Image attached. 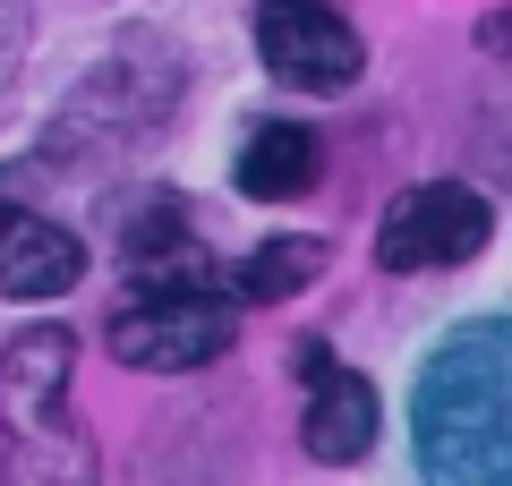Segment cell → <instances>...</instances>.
I'll return each instance as SVG.
<instances>
[{"mask_svg": "<svg viewBox=\"0 0 512 486\" xmlns=\"http://www.w3.org/2000/svg\"><path fill=\"white\" fill-rule=\"evenodd\" d=\"M111 359L146 367V376H188V367L222 359L239 342L231 307H214V290H188V299H137L128 316H111Z\"/></svg>", "mask_w": 512, "mask_h": 486, "instance_id": "cell-4", "label": "cell"}, {"mask_svg": "<svg viewBox=\"0 0 512 486\" xmlns=\"http://www.w3.org/2000/svg\"><path fill=\"white\" fill-rule=\"evenodd\" d=\"M495 231V205L461 180H427L410 197L384 205V231H376V265L384 273H444V265H470Z\"/></svg>", "mask_w": 512, "mask_h": 486, "instance_id": "cell-2", "label": "cell"}, {"mask_svg": "<svg viewBox=\"0 0 512 486\" xmlns=\"http://www.w3.org/2000/svg\"><path fill=\"white\" fill-rule=\"evenodd\" d=\"M419 444L436 478H512V324H470L436 350Z\"/></svg>", "mask_w": 512, "mask_h": 486, "instance_id": "cell-1", "label": "cell"}, {"mask_svg": "<svg viewBox=\"0 0 512 486\" xmlns=\"http://www.w3.org/2000/svg\"><path fill=\"white\" fill-rule=\"evenodd\" d=\"M256 60L299 94H333L367 69V43L350 35L333 0H265L256 9Z\"/></svg>", "mask_w": 512, "mask_h": 486, "instance_id": "cell-3", "label": "cell"}, {"mask_svg": "<svg viewBox=\"0 0 512 486\" xmlns=\"http://www.w3.org/2000/svg\"><path fill=\"white\" fill-rule=\"evenodd\" d=\"M316 273H325V239L316 231H282V239H265L256 256L231 265V290L256 299V307H274V299H291V290H308Z\"/></svg>", "mask_w": 512, "mask_h": 486, "instance_id": "cell-9", "label": "cell"}, {"mask_svg": "<svg viewBox=\"0 0 512 486\" xmlns=\"http://www.w3.org/2000/svg\"><path fill=\"white\" fill-rule=\"evenodd\" d=\"M316 171H325V145H316V128H299V120H265L248 145H239V197H256V205L308 197Z\"/></svg>", "mask_w": 512, "mask_h": 486, "instance_id": "cell-8", "label": "cell"}, {"mask_svg": "<svg viewBox=\"0 0 512 486\" xmlns=\"http://www.w3.org/2000/svg\"><path fill=\"white\" fill-rule=\"evenodd\" d=\"M376 427H384L376 384L316 359V393H308V418H299V444H308L316 461H359V452L376 444Z\"/></svg>", "mask_w": 512, "mask_h": 486, "instance_id": "cell-7", "label": "cell"}, {"mask_svg": "<svg viewBox=\"0 0 512 486\" xmlns=\"http://www.w3.org/2000/svg\"><path fill=\"white\" fill-rule=\"evenodd\" d=\"M69 376H77L69 324H26V333H9V350H0V427H9V444H52L60 435Z\"/></svg>", "mask_w": 512, "mask_h": 486, "instance_id": "cell-5", "label": "cell"}, {"mask_svg": "<svg viewBox=\"0 0 512 486\" xmlns=\"http://www.w3.org/2000/svg\"><path fill=\"white\" fill-rule=\"evenodd\" d=\"M18 35H26V0H0V69L18 60Z\"/></svg>", "mask_w": 512, "mask_h": 486, "instance_id": "cell-10", "label": "cell"}, {"mask_svg": "<svg viewBox=\"0 0 512 486\" xmlns=\"http://www.w3.org/2000/svg\"><path fill=\"white\" fill-rule=\"evenodd\" d=\"M77 273H86V248L52 214L0 205V299H60Z\"/></svg>", "mask_w": 512, "mask_h": 486, "instance_id": "cell-6", "label": "cell"}]
</instances>
